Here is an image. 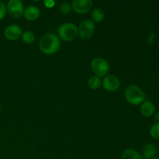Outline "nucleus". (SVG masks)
<instances>
[{"instance_id": "21", "label": "nucleus", "mask_w": 159, "mask_h": 159, "mask_svg": "<svg viewBox=\"0 0 159 159\" xmlns=\"http://www.w3.org/2000/svg\"><path fill=\"white\" fill-rule=\"evenodd\" d=\"M155 121H157V123H159V112H157V113H155Z\"/></svg>"}, {"instance_id": "5", "label": "nucleus", "mask_w": 159, "mask_h": 159, "mask_svg": "<svg viewBox=\"0 0 159 159\" xmlns=\"http://www.w3.org/2000/svg\"><path fill=\"white\" fill-rule=\"evenodd\" d=\"M96 26L94 22L91 20H85L82 21L78 28V33L80 37L83 40H89L93 37Z\"/></svg>"}, {"instance_id": "12", "label": "nucleus", "mask_w": 159, "mask_h": 159, "mask_svg": "<svg viewBox=\"0 0 159 159\" xmlns=\"http://www.w3.org/2000/svg\"><path fill=\"white\" fill-rule=\"evenodd\" d=\"M156 146L151 143L145 144L142 149V157L146 159H151L154 156H156Z\"/></svg>"}, {"instance_id": "3", "label": "nucleus", "mask_w": 159, "mask_h": 159, "mask_svg": "<svg viewBox=\"0 0 159 159\" xmlns=\"http://www.w3.org/2000/svg\"><path fill=\"white\" fill-rule=\"evenodd\" d=\"M58 37L64 41H72L79 35L78 27L72 23H65L58 28Z\"/></svg>"}, {"instance_id": "11", "label": "nucleus", "mask_w": 159, "mask_h": 159, "mask_svg": "<svg viewBox=\"0 0 159 159\" xmlns=\"http://www.w3.org/2000/svg\"><path fill=\"white\" fill-rule=\"evenodd\" d=\"M141 113L146 117H150L155 113V107L151 101H144L141 103Z\"/></svg>"}, {"instance_id": "22", "label": "nucleus", "mask_w": 159, "mask_h": 159, "mask_svg": "<svg viewBox=\"0 0 159 159\" xmlns=\"http://www.w3.org/2000/svg\"><path fill=\"white\" fill-rule=\"evenodd\" d=\"M151 159H159V158L158 156H154L153 158H152Z\"/></svg>"}, {"instance_id": "20", "label": "nucleus", "mask_w": 159, "mask_h": 159, "mask_svg": "<svg viewBox=\"0 0 159 159\" xmlns=\"http://www.w3.org/2000/svg\"><path fill=\"white\" fill-rule=\"evenodd\" d=\"M45 6L48 8H52L53 6L55 5V2L53 1V0H46V1L43 2Z\"/></svg>"}, {"instance_id": "10", "label": "nucleus", "mask_w": 159, "mask_h": 159, "mask_svg": "<svg viewBox=\"0 0 159 159\" xmlns=\"http://www.w3.org/2000/svg\"><path fill=\"white\" fill-rule=\"evenodd\" d=\"M40 9L38 7L34 5H30L28 6L27 7L24 9V12H23V16L26 18V20L29 21H35L40 16Z\"/></svg>"}, {"instance_id": "19", "label": "nucleus", "mask_w": 159, "mask_h": 159, "mask_svg": "<svg viewBox=\"0 0 159 159\" xmlns=\"http://www.w3.org/2000/svg\"><path fill=\"white\" fill-rule=\"evenodd\" d=\"M7 13V9H6V6L3 2L0 1V20L4 19Z\"/></svg>"}, {"instance_id": "9", "label": "nucleus", "mask_w": 159, "mask_h": 159, "mask_svg": "<svg viewBox=\"0 0 159 159\" xmlns=\"http://www.w3.org/2000/svg\"><path fill=\"white\" fill-rule=\"evenodd\" d=\"M23 30L19 25L10 24L6 27L4 30V35L7 40H16L21 38Z\"/></svg>"}, {"instance_id": "14", "label": "nucleus", "mask_w": 159, "mask_h": 159, "mask_svg": "<svg viewBox=\"0 0 159 159\" xmlns=\"http://www.w3.org/2000/svg\"><path fill=\"white\" fill-rule=\"evenodd\" d=\"M88 85L91 89H98L100 88V86L102 85V80H101L100 78L98 77V76L93 75L91 76V77H89V79Z\"/></svg>"}, {"instance_id": "4", "label": "nucleus", "mask_w": 159, "mask_h": 159, "mask_svg": "<svg viewBox=\"0 0 159 159\" xmlns=\"http://www.w3.org/2000/svg\"><path fill=\"white\" fill-rule=\"evenodd\" d=\"M91 68L98 77H104L110 71V65L105 59L102 57L94 58L91 62Z\"/></svg>"}, {"instance_id": "1", "label": "nucleus", "mask_w": 159, "mask_h": 159, "mask_svg": "<svg viewBox=\"0 0 159 159\" xmlns=\"http://www.w3.org/2000/svg\"><path fill=\"white\" fill-rule=\"evenodd\" d=\"M61 47L59 37L54 34H47L40 38L39 42L40 50L45 54L51 55L58 51Z\"/></svg>"}, {"instance_id": "23", "label": "nucleus", "mask_w": 159, "mask_h": 159, "mask_svg": "<svg viewBox=\"0 0 159 159\" xmlns=\"http://www.w3.org/2000/svg\"><path fill=\"white\" fill-rule=\"evenodd\" d=\"M1 110H2V104H1V102H0V112H1Z\"/></svg>"}, {"instance_id": "2", "label": "nucleus", "mask_w": 159, "mask_h": 159, "mask_svg": "<svg viewBox=\"0 0 159 159\" xmlns=\"http://www.w3.org/2000/svg\"><path fill=\"white\" fill-rule=\"evenodd\" d=\"M125 98L132 105H139L144 102L145 93L138 85H129L125 90Z\"/></svg>"}, {"instance_id": "17", "label": "nucleus", "mask_w": 159, "mask_h": 159, "mask_svg": "<svg viewBox=\"0 0 159 159\" xmlns=\"http://www.w3.org/2000/svg\"><path fill=\"white\" fill-rule=\"evenodd\" d=\"M150 134L154 139L159 140V123H155L150 129Z\"/></svg>"}, {"instance_id": "6", "label": "nucleus", "mask_w": 159, "mask_h": 159, "mask_svg": "<svg viewBox=\"0 0 159 159\" xmlns=\"http://www.w3.org/2000/svg\"><path fill=\"white\" fill-rule=\"evenodd\" d=\"M7 12L13 18H20L23 15L24 7L20 0H9L6 5Z\"/></svg>"}, {"instance_id": "13", "label": "nucleus", "mask_w": 159, "mask_h": 159, "mask_svg": "<svg viewBox=\"0 0 159 159\" xmlns=\"http://www.w3.org/2000/svg\"><path fill=\"white\" fill-rule=\"evenodd\" d=\"M122 159H144L142 155L137 152L136 150L132 148L126 149L122 154Z\"/></svg>"}, {"instance_id": "8", "label": "nucleus", "mask_w": 159, "mask_h": 159, "mask_svg": "<svg viewBox=\"0 0 159 159\" xmlns=\"http://www.w3.org/2000/svg\"><path fill=\"white\" fill-rule=\"evenodd\" d=\"M73 10L79 14H85L89 12L93 7L91 0H74L71 4Z\"/></svg>"}, {"instance_id": "16", "label": "nucleus", "mask_w": 159, "mask_h": 159, "mask_svg": "<svg viewBox=\"0 0 159 159\" xmlns=\"http://www.w3.org/2000/svg\"><path fill=\"white\" fill-rule=\"evenodd\" d=\"M21 39L23 43H25L26 44H31L32 43H34V40H35V36H34L33 32L26 30L23 33L21 36Z\"/></svg>"}, {"instance_id": "15", "label": "nucleus", "mask_w": 159, "mask_h": 159, "mask_svg": "<svg viewBox=\"0 0 159 159\" xmlns=\"http://www.w3.org/2000/svg\"><path fill=\"white\" fill-rule=\"evenodd\" d=\"M92 18H93V21L96 22V23H100L105 18V12L99 8L95 9L92 12Z\"/></svg>"}, {"instance_id": "7", "label": "nucleus", "mask_w": 159, "mask_h": 159, "mask_svg": "<svg viewBox=\"0 0 159 159\" xmlns=\"http://www.w3.org/2000/svg\"><path fill=\"white\" fill-rule=\"evenodd\" d=\"M102 85L107 91L113 93L119 89L120 82V79L114 75H107L104 77Z\"/></svg>"}, {"instance_id": "18", "label": "nucleus", "mask_w": 159, "mask_h": 159, "mask_svg": "<svg viewBox=\"0 0 159 159\" xmlns=\"http://www.w3.org/2000/svg\"><path fill=\"white\" fill-rule=\"evenodd\" d=\"M71 6H70L69 3L64 2L62 4H61L60 6H59V11L62 14H68L71 12Z\"/></svg>"}]
</instances>
